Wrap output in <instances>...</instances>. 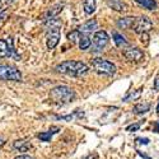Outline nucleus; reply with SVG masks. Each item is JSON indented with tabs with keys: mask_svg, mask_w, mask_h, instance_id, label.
Masks as SVG:
<instances>
[{
	"mask_svg": "<svg viewBox=\"0 0 159 159\" xmlns=\"http://www.w3.org/2000/svg\"><path fill=\"white\" fill-rule=\"evenodd\" d=\"M55 70L60 74L64 75H69V76H74V78H79L82 75H85L89 70L88 65L82 62V61H78V60H66L62 61L60 64L56 65Z\"/></svg>",
	"mask_w": 159,
	"mask_h": 159,
	"instance_id": "obj_1",
	"label": "nucleus"
},
{
	"mask_svg": "<svg viewBox=\"0 0 159 159\" xmlns=\"http://www.w3.org/2000/svg\"><path fill=\"white\" fill-rule=\"evenodd\" d=\"M46 24V47L47 50H54L60 42V28L62 22L57 18L45 22Z\"/></svg>",
	"mask_w": 159,
	"mask_h": 159,
	"instance_id": "obj_2",
	"label": "nucleus"
},
{
	"mask_svg": "<svg viewBox=\"0 0 159 159\" xmlns=\"http://www.w3.org/2000/svg\"><path fill=\"white\" fill-rule=\"evenodd\" d=\"M75 98V90L68 85H57L50 92V99L57 106H64L73 102Z\"/></svg>",
	"mask_w": 159,
	"mask_h": 159,
	"instance_id": "obj_3",
	"label": "nucleus"
},
{
	"mask_svg": "<svg viewBox=\"0 0 159 159\" xmlns=\"http://www.w3.org/2000/svg\"><path fill=\"white\" fill-rule=\"evenodd\" d=\"M92 66L93 69L98 73V74H102V75H107V76H112L116 74V65L108 60L106 59H102V57H94L92 59Z\"/></svg>",
	"mask_w": 159,
	"mask_h": 159,
	"instance_id": "obj_4",
	"label": "nucleus"
},
{
	"mask_svg": "<svg viewBox=\"0 0 159 159\" xmlns=\"http://www.w3.org/2000/svg\"><path fill=\"white\" fill-rule=\"evenodd\" d=\"M22 73L18 70V68L8 64H0V80L5 82H22Z\"/></svg>",
	"mask_w": 159,
	"mask_h": 159,
	"instance_id": "obj_5",
	"label": "nucleus"
},
{
	"mask_svg": "<svg viewBox=\"0 0 159 159\" xmlns=\"http://www.w3.org/2000/svg\"><path fill=\"white\" fill-rule=\"evenodd\" d=\"M4 57H11L16 60H20V56L17 54V50L14 47L13 37H9L8 41L0 38V59H4Z\"/></svg>",
	"mask_w": 159,
	"mask_h": 159,
	"instance_id": "obj_6",
	"label": "nucleus"
},
{
	"mask_svg": "<svg viewBox=\"0 0 159 159\" xmlns=\"http://www.w3.org/2000/svg\"><path fill=\"white\" fill-rule=\"evenodd\" d=\"M110 42V36L107 34V32L106 31H97L93 36V39H92V46H90V51L92 52H102L106 46L108 45Z\"/></svg>",
	"mask_w": 159,
	"mask_h": 159,
	"instance_id": "obj_7",
	"label": "nucleus"
},
{
	"mask_svg": "<svg viewBox=\"0 0 159 159\" xmlns=\"http://www.w3.org/2000/svg\"><path fill=\"white\" fill-rule=\"evenodd\" d=\"M134 31L138 33V34H144V33H149V31L153 28V22L149 17L147 16H140L139 18L135 19V23H134Z\"/></svg>",
	"mask_w": 159,
	"mask_h": 159,
	"instance_id": "obj_8",
	"label": "nucleus"
},
{
	"mask_svg": "<svg viewBox=\"0 0 159 159\" xmlns=\"http://www.w3.org/2000/svg\"><path fill=\"white\" fill-rule=\"evenodd\" d=\"M122 55L129 61H134V62H139L144 59V52L139 47H127L122 50Z\"/></svg>",
	"mask_w": 159,
	"mask_h": 159,
	"instance_id": "obj_9",
	"label": "nucleus"
},
{
	"mask_svg": "<svg viewBox=\"0 0 159 159\" xmlns=\"http://www.w3.org/2000/svg\"><path fill=\"white\" fill-rule=\"evenodd\" d=\"M97 27H98L97 20H96V19H89V20H87L85 23H83L82 25H79V27H78L76 30H78L79 32H80L82 34L88 36V34H90L92 32H94V33H96Z\"/></svg>",
	"mask_w": 159,
	"mask_h": 159,
	"instance_id": "obj_10",
	"label": "nucleus"
},
{
	"mask_svg": "<svg viewBox=\"0 0 159 159\" xmlns=\"http://www.w3.org/2000/svg\"><path fill=\"white\" fill-rule=\"evenodd\" d=\"M64 7H65V3H57V4H55V5H52V7L47 10L46 14H45V22L55 19V18L60 14V13L62 11Z\"/></svg>",
	"mask_w": 159,
	"mask_h": 159,
	"instance_id": "obj_11",
	"label": "nucleus"
},
{
	"mask_svg": "<svg viewBox=\"0 0 159 159\" xmlns=\"http://www.w3.org/2000/svg\"><path fill=\"white\" fill-rule=\"evenodd\" d=\"M60 131V127L59 126H51L48 131H45V132H39V134H37V138L41 140V141H50V139L54 136L56 132Z\"/></svg>",
	"mask_w": 159,
	"mask_h": 159,
	"instance_id": "obj_12",
	"label": "nucleus"
},
{
	"mask_svg": "<svg viewBox=\"0 0 159 159\" xmlns=\"http://www.w3.org/2000/svg\"><path fill=\"white\" fill-rule=\"evenodd\" d=\"M135 19L136 18H134V17H124V18H120V19L117 20V27L121 28V30L132 28V27H134Z\"/></svg>",
	"mask_w": 159,
	"mask_h": 159,
	"instance_id": "obj_13",
	"label": "nucleus"
},
{
	"mask_svg": "<svg viewBox=\"0 0 159 159\" xmlns=\"http://www.w3.org/2000/svg\"><path fill=\"white\" fill-rule=\"evenodd\" d=\"M83 9L87 16L93 14L97 9V0H84L83 2Z\"/></svg>",
	"mask_w": 159,
	"mask_h": 159,
	"instance_id": "obj_14",
	"label": "nucleus"
},
{
	"mask_svg": "<svg viewBox=\"0 0 159 159\" xmlns=\"http://www.w3.org/2000/svg\"><path fill=\"white\" fill-rule=\"evenodd\" d=\"M107 5H108L111 9L116 10V11H125L126 8H127L126 4L122 3L121 0H108V2H107Z\"/></svg>",
	"mask_w": 159,
	"mask_h": 159,
	"instance_id": "obj_15",
	"label": "nucleus"
},
{
	"mask_svg": "<svg viewBox=\"0 0 159 159\" xmlns=\"http://www.w3.org/2000/svg\"><path fill=\"white\" fill-rule=\"evenodd\" d=\"M112 38H113V41H115L117 47H126L129 45L127 41H126V38L122 34H120L118 32H113L112 33Z\"/></svg>",
	"mask_w": 159,
	"mask_h": 159,
	"instance_id": "obj_16",
	"label": "nucleus"
},
{
	"mask_svg": "<svg viewBox=\"0 0 159 159\" xmlns=\"http://www.w3.org/2000/svg\"><path fill=\"white\" fill-rule=\"evenodd\" d=\"M78 45H79V48H80L82 51H85V50L90 48V46H92V39L89 38V36H84V34H83L82 38L79 39Z\"/></svg>",
	"mask_w": 159,
	"mask_h": 159,
	"instance_id": "obj_17",
	"label": "nucleus"
},
{
	"mask_svg": "<svg viewBox=\"0 0 159 159\" xmlns=\"http://www.w3.org/2000/svg\"><path fill=\"white\" fill-rule=\"evenodd\" d=\"M149 110H150V104L149 103H139L134 107L132 112H134L135 115H143V113H147Z\"/></svg>",
	"mask_w": 159,
	"mask_h": 159,
	"instance_id": "obj_18",
	"label": "nucleus"
},
{
	"mask_svg": "<svg viewBox=\"0 0 159 159\" xmlns=\"http://www.w3.org/2000/svg\"><path fill=\"white\" fill-rule=\"evenodd\" d=\"M135 2H136L138 4H140L141 7L149 9V10H154V9H157V3H155V0H135Z\"/></svg>",
	"mask_w": 159,
	"mask_h": 159,
	"instance_id": "obj_19",
	"label": "nucleus"
},
{
	"mask_svg": "<svg viewBox=\"0 0 159 159\" xmlns=\"http://www.w3.org/2000/svg\"><path fill=\"white\" fill-rule=\"evenodd\" d=\"M82 36H83V34L79 32L78 30H74V31H71V32H69L68 34H66V38H68L70 42L75 43V42H79V39L82 38Z\"/></svg>",
	"mask_w": 159,
	"mask_h": 159,
	"instance_id": "obj_20",
	"label": "nucleus"
},
{
	"mask_svg": "<svg viewBox=\"0 0 159 159\" xmlns=\"http://www.w3.org/2000/svg\"><path fill=\"white\" fill-rule=\"evenodd\" d=\"M13 145H14V148H16V149H18V150H20V152H27V150H28V148H30L28 143L25 141L24 139L14 141V144H13Z\"/></svg>",
	"mask_w": 159,
	"mask_h": 159,
	"instance_id": "obj_21",
	"label": "nucleus"
},
{
	"mask_svg": "<svg viewBox=\"0 0 159 159\" xmlns=\"http://www.w3.org/2000/svg\"><path fill=\"white\" fill-rule=\"evenodd\" d=\"M141 90H143V88H139V89H136L134 93H130L127 97H125L124 98V101L125 102H127V101H135V99H138L139 97H140V94H141Z\"/></svg>",
	"mask_w": 159,
	"mask_h": 159,
	"instance_id": "obj_22",
	"label": "nucleus"
},
{
	"mask_svg": "<svg viewBox=\"0 0 159 159\" xmlns=\"http://www.w3.org/2000/svg\"><path fill=\"white\" fill-rule=\"evenodd\" d=\"M140 126H141V122H138V124H132V125H130V126H127V127H126V131H129V132H134V131H138V130L140 129Z\"/></svg>",
	"mask_w": 159,
	"mask_h": 159,
	"instance_id": "obj_23",
	"label": "nucleus"
},
{
	"mask_svg": "<svg viewBox=\"0 0 159 159\" xmlns=\"http://www.w3.org/2000/svg\"><path fill=\"white\" fill-rule=\"evenodd\" d=\"M141 39H140V41H141V43L144 42V45L145 46H147L148 43H149V34L148 33H144V34H141V37H140Z\"/></svg>",
	"mask_w": 159,
	"mask_h": 159,
	"instance_id": "obj_24",
	"label": "nucleus"
},
{
	"mask_svg": "<svg viewBox=\"0 0 159 159\" xmlns=\"http://www.w3.org/2000/svg\"><path fill=\"white\" fill-rule=\"evenodd\" d=\"M136 143L138 144H144V145H148L150 143V140L148 138H138L136 139Z\"/></svg>",
	"mask_w": 159,
	"mask_h": 159,
	"instance_id": "obj_25",
	"label": "nucleus"
},
{
	"mask_svg": "<svg viewBox=\"0 0 159 159\" xmlns=\"http://www.w3.org/2000/svg\"><path fill=\"white\" fill-rule=\"evenodd\" d=\"M14 159H33L31 155H27V154H22V155H18V157H16Z\"/></svg>",
	"mask_w": 159,
	"mask_h": 159,
	"instance_id": "obj_26",
	"label": "nucleus"
},
{
	"mask_svg": "<svg viewBox=\"0 0 159 159\" xmlns=\"http://www.w3.org/2000/svg\"><path fill=\"white\" fill-rule=\"evenodd\" d=\"M154 90H159V75H157L154 80Z\"/></svg>",
	"mask_w": 159,
	"mask_h": 159,
	"instance_id": "obj_27",
	"label": "nucleus"
},
{
	"mask_svg": "<svg viewBox=\"0 0 159 159\" xmlns=\"http://www.w3.org/2000/svg\"><path fill=\"white\" fill-rule=\"evenodd\" d=\"M5 18H7V11L4 10V11L0 13V23H3L5 20Z\"/></svg>",
	"mask_w": 159,
	"mask_h": 159,
	"instance_id": "obj_28",
	"label": "nucleus"
},
{
	"mask_svg": "<svg viewBox=\"0 0 159 159\" xmlns=\"http://www.w3.org/2000/svg\"><path fill=\"white\" fill-rule=\"evenodd\" d=\"M83 159H97V154H88V155L84 157Z\"/></svg>",
	"mask_w": 159,
	"mask_h": 159,
	"instance_id": "obj_29",
	"label": "nucleus"
},
{
	"mask_svg": "<svg viewBox=\"0 0 159 159\" xmlns=\"http://www.w3.org/2000/svg\"><path fill=\"white\" fill-rule=\"evenodd\" d=\"M4 145H5V139L3 136H0V149H2Z\"/></svg>",
	"mask_w": 159,
	"mask_h": 159,
	"instance_id": "obj_30",
	"label": "nucleus"
},
{
	"mask_svg": "<svg viewBox=\"0 0 159 159\" xmlns=\"http://www.w3.org/2000/svg\"><path fill=\"white\" fill-rule=\"evenodd\" d=\"M154 131H155V132H159V121H157V122L154 124Z\"/></svg>",
	"mask_w": 159,
	"mask_h": 159,
	"instance_id": "obj_31",
	"label": "nucleus"
},
{
	"mask_svg": "<svg viewBox=\"0 0 159 159\" xmlns=\"http://www.w3.org/2000/svg\"><path fill=\"white\" fill-rule=\"evenodd\" d=\"M14 2H16V0H5V4H7V5H9V4H13Z\"/></svg>",
	"mask_w": 159,
	"mask_h": 159,
	"instance_id": "obj_32",
	"label": "nucleus"
},
{
	"mask_svg": "<svg viewBox=\"0 0 159 159\" xmlns=\"http://www.w3.org/2000/svg\"><path fill=\"white\" fill-rule=\"evenodd\" d=\"M157 112L159 113V103H158V106H157Z\"/></svg>",
	"mask_w": 159,
	"mask_h": 159,
	"instance_id": "obj_33",
	"label": "nucleus"
},
{
	"mask_svg": "<svg viewBox=\"0 0 159 159\" xmlns=\"http://www.w3.org/2000/svg\"><path fill=\"white\" fill-rule=\"evenodd\" d=\"M0 3H2V0H0Z\"/></svg>",
	"mask_w": 159,
	"mask_h": 159,
	"instance_id": "obj_34",
	"label": "nucleus"
}]
</instances>
